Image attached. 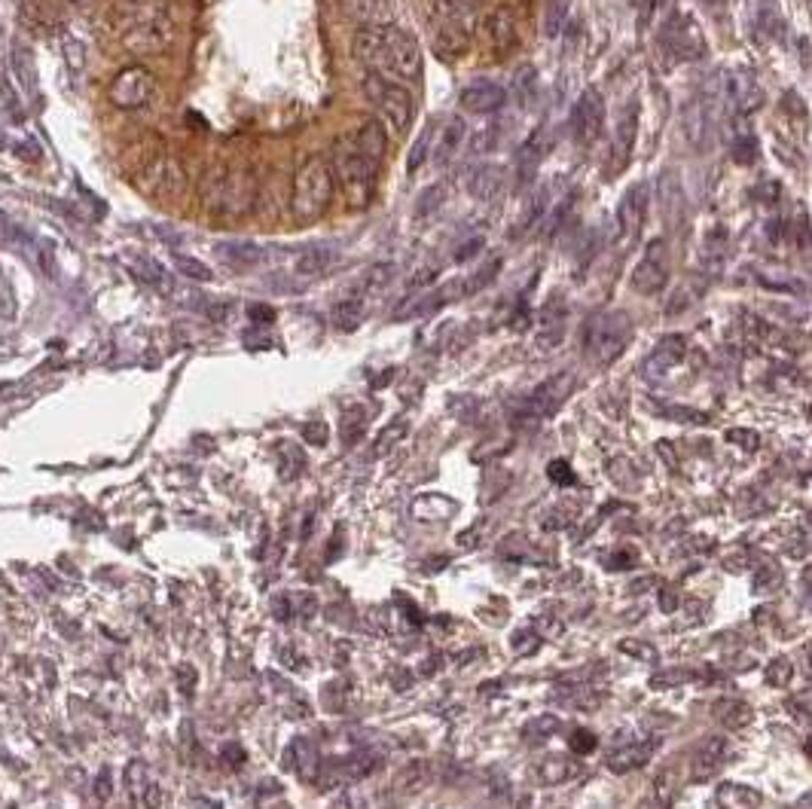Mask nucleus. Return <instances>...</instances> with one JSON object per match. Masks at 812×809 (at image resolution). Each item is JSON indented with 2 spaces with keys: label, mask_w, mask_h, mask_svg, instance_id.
<instances>
[{
  "label": "nucleus",
  "mask_w": 812,
  "mask_h": 809,
  "mask_svg": "<svg viewBox=\"0 0 812 809\" xmlns=\"http://www.w3.org/2000/svg\"><path fill=\"white\" fill-rule=\"evenodd\" d=\"M712 712H715V718H718L724 727H730V730H739V727H745V724L751 721V706L742 703V700H718V703L712 706Z\"/></svg>",
  "instance_id": "35"
},
{
  "label": "nucleus",
  "mask_w": 812,
  "mask_h": 809,
  "mask_svg": "<svg viewBox=\"0 0 812 809\" xmlns=\"http://www.w3.org/2000/svg\"><path fill=\"white\" fill-rule=\"evenodd\" d=\"M382 74L385 77H403V80H419L422 74V49L413 31L400 25H382Z\"/></svg>",
  "instance_id": "7"
},
{
  "label": "nucleus",
  "mask_w": 812,
  "mask_h": 809,
  "mask_svg": "<svg viewBox=\"0 0 812 809\" xmlns=\"http://www.w3.org/2000/svg\"><path fill=\"white\" fill-rule=\"evenodd\" d=\"M660 40L678 62H696V59H703V55H706L703 31H700V25H696V19L687 16V13H675L669 19V25L663 28Z\"/></svg>",
  "instance_id": "14"
},
{
  "label": "nucleus",
  "mask_w": 812,
  "mask_h": 809,
  "mask_svg": "<svg viewBox=\"0 0 812 809\" xmlns=\"http://www.w3.org/2000/svg\"><path fill=\"white\" fill-rule=\"evenodd\" d=\"M629 284H632V291L642 297H654L669 284V245H666V239L648 242L642 260H638L632 269Z\"/></svg>",
  "instance_id": "11"
},
{
  "label": "nucleus",
  "mask_w": 812,
  "mask_h": 809,
  "mask_svg": "<svg viewBox=\"0 0 812 809\" xmlns=\"http://www.w3.org/2000/svg\"><path fill=\"white\" fill-rule=\"evenodd\" d=\"M480 248H483V239H471V245H468V248H461V251L455 254V260H468V257H471L474 251H480Z\"/></svg>",
  "instance_id": "53"
},
{
  "label": "nucleus",
  "mask_w": 812,
  "mask_h": 809,
  "mask_svg": "<svg viewBox=\"0 0 812 809\" xmlns=\"http://www.w3.org/2000/svg\"><path fill=\"white\" fill-rule=\"evenodd\" d=\"M492 31H495V43H498V49H501V46H510V43H513V37H516L513 16H510L507 10H501V13L495 16V22H492Z\"/></svg>",
  "instance_id": "41"
},
{
  "label": "nucleus",
  "mask_w": 812,
  "mask_h": 809,
  "mask_svg": "<svg viewBox=\"0 0 812 809\" xmlns=\"http://www.w3.org/2000/svg\"><path fill=\"white\" fill-rule=\"evenodd\" d=\"M706 7H715V4H724V0H703Z\"/></svg>",
  "instance_id": "55"
},
{
  "label": "nucleus",
  "mask_w": 812,
  "mask_h": 809,
  "mask_svg": "<svg viewBox=\"0 0 812 809\" xmlns=\"http://www.w3.org/2000/svg\"><path fill=\"white\" fill-rule=\"evenodd\" d=\"M217 257L236 272H248L254 266H260L266 260V248L257 245V242H248V239H239V242H223L217 245Z\"/></svg>",
  "instance_id": "23"
},
{
  "label": "nucleus",
  "mask_w": 812,
  "mask_h": 809,
  "mask_svg": "<svg viewBox=\"0 0 812 809\" xmlns=\"http://www.w3.org/2000/svg\"><path fill=\"white\" fill-rule=\"evenodd\" d=\"M791 675H794V666H791V660H785V657H779V660H773V663L767 666V678H770V684H776V687H785V684L791 681Z\"/></svg>",
  "instance_id": "46"
},
{
  "label": "nucleus",
  "mask_w": 812,
  "mask_h": 809,
  "mask_svg": "<svg viewBox=\"0 0 812 809\" xmlns=\"http://www.w3.org/2000/svg\"><path fill=\"white\" fill-rule=\"evenodd\" d=\"M361 86H364L367 101L379 110L382 123L391 132L400 135V132L410 129V123L416 117V101H413L410 89H403L400 83H394L391 77L376 74V71H367L364 80H361Z\"/></svg>",
  "instance_id": "5"
},
{
  "label": "nucleus",
  "mask_w": 812,
  "mask_h": 809,
  "mask_svg": "<svg viewBox=\"0 0 812 809\" xmlns=\"http://www.w3.org/2000/svg\"><path fill=\"white\" fill-rule=\"evenodd\" d=\"M764 797H761V791H754V788H748V785H721L718 788V803H721V809H754L758 806Z\"/></svg>",
  "instance_id": "33"
},
{
  "label": "nucleus",
  "mask_w": 812,
  "mask_h": 809,
  "mask_svg": "<svg viewBox=\"0 0 812 809\" xmlns=\"http://www.w3.org/2000/svg\"><path fill=\"white\" fill-rule=\"evenodd\" d=\"M632 342V321L626 312H602L596 315L590 324H587V333H584V345H587V355L599 364V367H608L614 364Z\"/></svg>",
  "instance_id": "6"
},
{
  "label": "nucleus",
  "mask_w": 812,
  "mask_h": 809,
  "mask_svg": "<svg viewBox=\"0 0 812 809\" xmlns=\"http://www.w3.org/2000/svg\"><path fill=\"white\" fill-rule=\"evenodd\" d=\"M684 352H687V342H684L681 333L663 336V339L657 342V349L642 361V373L651 376V379H660V376H666L675 364H681Z\"/></svg>",
  "instance_id": "20"
},
{
  "label": "nucleus",
  "mask_w": 812,
  "mask_h": 809,
  "mask_svg": "<svg viewBox=\"0 0 812 809\" xmlns=\"http://www.w3.org/2000/svg\"><path fill=\"white\" fill-rule=\"evenodd\" d=\"M596 745H599V739H596V733L587 730V727H577V730L571 733V751H574V755H593Z\"/></svg>",
  "instance_id": "43"
},
{
  "label": "nucleus",
  "mask_w": 812,
  "mask_h": 809,
  "mask_svg": "<svg viewBox=\"0 0 812 809\" xmlns=\"http://www.w3.org/2000/svg\"><path fill=\"white\" fill-rule=\"evenodd\" d=\"M550 147H553V144H550L547 129H538V132L529 135L526 144H522V147L516 150V181H519V184H532V181H535L538 168H541L544 156L550 153Z\"/></svg>",
  "instance_id": "19"
},
{
  "label": "nucleus",
  "mask_w": 812,
  "mask_h": 809,
  "mask_svg": "<svg viewBox=\"0 0 812 809\" xmlns=\"http://www.w3.org/2000/svg\"><path fill=\"white\" fill-rule=\"evenodd\" d=\"M501 266H504V260H501V257H489L483 266H477V272H474L471 278H464V281L458 284L461 297H474V294H480L483 287H489V284L495 281V275L501 272Z\"/></svg>",
  "instance_id": "34"
},
{
  "label": "nucleus",
  "mask_w": 812,
  "mask_h": 809,
  "mask_svg": "<svg viewBox=\"0 0 812 809\" xmlns=\"http://www.w3.org/2000/svg\"><path fill=\"white\" fill-rule=\"evenodd\" d=\"M330 168H333V178L339 181L348 205L367 208L376 199L379 162H373L370 156H364L348 135H342L333 144V165Z\"/></svg>",
  "instance_id": "3"
},
{
  "label": "nucleus",
  "mask_w": 812,
  "mask_h": 809,
  "mask_svg": "<svg viewBox=\"0 0 812 809\" xmlns=\"http://www.w3.org/2000/svg\"><path fill=\"white\" fill-rule=\"evenodd\" d=\"M632 4H635V10L642 13V16H651V13H654V4H657V0H632Z\"/></svg>",
  "instance_id": "54"
},
{
  "label": "nucleus",
  "mask_w": 812,
  "mask_h": 809,
  "mask_svg": "<svg viewBox=\"0 0 812 809\" xmlns=\"http://www.w3.org/2000/svg\"><path fill=\"white\" fill-rule=\"evenodd\" d=\"M364 309H367V303L361 300V297H355V294H342L339 300H336V306H333V321L342 327V330H355L361 321H364Z\"/></svg>",
  "instance_id": "32"
},
{
  "label": "nucleus",
  "mask_w": 812,
  "mask_h": 809,
  "mask_svg": "<svg viewBox=\"0 0 812 809\" xmlns=\"http://www.w3.org/2000/svg\"><path fill=\"white\" fill-rule=\"evenodd\" d=\"M724 755H727V739L724 736H709L693 755V773H690L693 782H709L721 770Z\"/></svg>",
  "instance_id": "24"
},
{
  "label": "nucleus",
  "mask_w": 812,
  "mask_h": 809,
  "mask_svg": "<svg viewBox=\"0 0 812 809\" xmlns=\"http://www.w3.org/2000/svg\"><path fill=\"white\" fill-rule=\"evenodd\" d=\"M648 211H651V187L642 181V184H632L620 205H617V217H614V239L620 248H629L638 236H642V229L648 223Z\"/></svg>",
  "instance_id": "9"
},
{
  "label": "nucleus",
  "mask_w": 812,
  "mask_h": 809,
  "mask_svg": "<svg viewBox=\"0 0 812 809\" xmlns=\"http://www.w3.org/2000/svg\"><path fill=\"white\" fill-rule=\"evenodd\" d=\"M120 40L132 55H162L174 40L168 0H120Z\"/></svg>",
  "instance_id": "1"
},
{
  "label": "nucleus",
  "mask_w": 812,
  "mask_h": 809,
  "mask_svg": "<svg viewBox=\"0 0 812 809\" xmlns=\"http://www.w3.org/2000/svg\"><path fill=\"white\" fill-rule=\"evenodd\" d=\"M568 7H571V0H547V37H559L565 22H568Z\"/></svg>",
  "instance_id": "39"
},
{
  "label": "nucleus",
  "mask_w": 812,
  "mask_h": 809,
  "mask_svg": "<svg viewBox=\"0 0 812 809\" xmlns=\"http://www.w3.org/2000/svg\"><path fill=\"white\" fill-rule=\"evenodd\" d=\"M477 13H480L477 0H440V13H437L440 40L464 49L477 28Z\"/></svg>",
  "instance_id": "13"
},
{
  "label": "nucleus",
  "mask_w": 812,
  "mask_h": 809,
  "mask_svg": "<svg viewBox=\"0 0 812 809\" xmlns=\"http://www.w3.org/2000/svg\"><path fill=\"white\" fill-rule=\"evenodd\" d=\"M464 144V123L458 117L446 120L443 126H437V138H434V153H431V162L437 165H449L452 156L461 150Z\"/></svg>",
  "instance_id": "28"
},
{
  "label": "nucleus",
  "mask_w": 812,
  "mask_h": 809,
  "mask_svg": "<svg viewBox=\"0 0 812 809\" xmlns=\"http://www.w3.org/2000/svg\"><path fill=\"white\" fill-rule=\"evenodd\" d=\"M507 104V89L495 80H474L461 89V107L474 113V117H489Z\"/></svg>",
  "instance_id": "17"
},
{
  "label": "nucleus",
  "mask_w": 812,
  "mask_h": 809,
  "mask_svg": "<svg viewBox=\"0 0 812 809\" xmlns=\"http://www.w3.org/2000/svg\"><path fill=\"white\" fill-rule=\"evenodd\" d=\"M434 138H437V126L422 129V135L416 138V144H413V150H410V159H406V171H410V175H419V171L431 162Z\"/></svg>",
  "instance_id": "36"
},
{
  "label": "nucleus",
  "mask_w": 812,
  "mask_h": 809,
  "mask_svg": "<svg viewBox=\"0 0 812 809\" xmlns=\"http://www.w3.org/2000/svg\"><path fill=\"white\" fill-rule=\"evenodd\" d=\"M727 440H730V443H742L745 449H758V443H761L754 431H739V428L727 431Z\"/></svg>",
  "instance_id": "49"
},
{
  "label": "nucleus",
  "mask_w": 812,
  "mask_h": 809,
  "mask_svg": "<svg viewBox=\"0 0 812 809\" xmlns=\"http://www.w3.org/2000/svg\"><path fill=\"white\" fill-rule=\"evenodd\" d=\"M138 187L144 193H181L187 187V171L181 168L178 159L171 156H153L138 168Z\"/></svg>",
  "instance_id": "15"
},
{
  "label": "nucleus",
  "mask_w": 812,
  "mask_h": 809,
  "mask_svg": "<svg viewBox=\"0 0 812 809\" xmlns=\"http://www.w3.org/2000/svg\"><path fill=\"white\" fill-rule=\"evenodd\" d=\"M632 562H635V553L632 550H626V553L620 550V553L611 556V568H623V565H632Z\"/></svg>",
  "instance_id": "51"
},
{
  "label": "nucleus",
  "mask_w": 812,
  "mask_h": 809,
  "mask_svg": "<svg viewBox=\"0 0 812 809\" xmlns=\"http://www.w3.org/2000/svg\"><path fill=\"white\" fill-rule=\"evenodd\" d=\"M654 751H657V742H629L608 758V770L611 773H632L638 767H645Z\"/></svg>",
  "instance_id": "27"
},
{
  "label": "nucleus",
  "mask_w": 812,
  "mask_h": 809,
  "mask_svg": "<svg viewBox=\"0 0 812 809\" xmlns=\"http://www.w3.org/2000/svg\"><path fill=\"white\" fill-rule=\"evenodd\" d=\"M605 95L596 86H587L571 107V135L580 147H593L605 132Z\"/></svg>",
  "instance_id": "10"
},
{
  "label": "nucleus",
  "mask_w": 812,
  "mask_h": 809,
  "mask_svg": "<svg viewBox=\"0 0 812 809\" xmlns=\"http://www.w3.org/2000/svg\"><path fill=\"white\" fill-rule=\"evenodd\" d=\"M333 202V168L324 156H306L290 187V211L300 223L324 217Z\"/></svg>",
  "instance_id": "4"
},
{
  "label": "nucleus",
  "mask_w": 812,
  "mask_h": 809,
  "mask_svg": "<svg viewBox=\"0 0 812 809\" xmlns=\"http://www.w3.org/2000/svg\"><path fill=\"white\" fill-rule=\"evenodd\" d=\"M635 135H638V101H629V107L620 113V123L614 132V168H626L632 159V147H635Z\"/></svg>",
  "instance_id": "22"
},
{
  "label": "nucleus",
  "mask_w": 812,
  "mask_h": 809,
  "mask_svg": "<svg viewBox=\"0 0 812 809\" xmlns=\"http://www.w3.org/2000/svg\"><path fill=\"white\" fill-rule=\"evenodd\" d=\"M571 391H574V373H568V370L553 373L526 400H522V407L516 413V422L519 425H538V422L556 416L562 403L571 397Z\"/></svg>",
  "instance_id": "8"
},
{
  "label": "nucleus",
  "mask_w": 812,
  "mask_h": 809,
  "mask_svg": "<svg viewBox=\"0 0 812 809\" xmlns=\"http://www.w3.org/2000/svg\"><path fill=\"white\" fill-rule=\"evenodd\" d=\"M367 431V410L364 407H348L339 422V437L345 446H355Z\"/></svg>",
  "instance_id": "37"
},
{
  "label": "nucleus",
  "mask_w": 812,
  "mask_h": 809,
  "mask_svg": "<svg viewBox=\"0 0 812 809\" xmlns=\"http://www.w3.org/2000/svg\"><path fill=\"white\" fill-rule=\"evenodd\" d=\"M339 254L333 245H324V242H315V245H306L294 254V260H290V275H294L297 284H309V281H318L324 278L333 266H336Z\"/></svg>",
  "instance_id": "16"
},
{
  "label": "nucleus",
  "mask_w": 812,
  "mask_h": 809,
  "mask_svg": "<svg viewBox=\"0 0 812 809\" xmlns=\"http://www.w3.org/2000/svg\"><path fill=\"white\" fill-rule=\"evenodd\" d=\"M547 211H550V187H538V190L529 196V205L522 208V217H519V226H516V236L532 233V229L547 217Z\"/></svg>",
  "instance_id": "31"
},
{
  "label": "nucleus",
  "mask_w": 812,
  "mask_h": 809,
  "mask_svg": "<svg viewBox=\"0 0 812 809\" xmlns=\"http://www.w3.org/2000/svg\"><path fill=\"white\" fill-rule=\"evenodd\" d=\"M620 651L623 654H632V657H642V660H657V651L651 645H638V639H623L620 642Z\"/></svg>",
  "instance_id": "48"
},
{
  "label": "nucleus",
  "mask_w": 812,
  "mask_h": 809,
  "mask_svg": "<svg viewBox=\"0 0 812 809\" xmlns=\"http://www.w3.org/2000/svg\"><path fill=\"white\" fill-rule=\"evenodd\" d=\"M348 138L355 141V147L364 156H370L373 162L382 165V159H385V129H382L379 120H361L352 132H348Z\"/></svg>",
  "instance_id": "26"
},
{
  "label": "nucleus",
  "mask_w": 812,
  "mask_h": 809,
  "mask_svg": "<svg viewBox=\"0 0 812 809\" xmlns=\"http://www.w3.org/2000/svg\"><path fill=\"white\" fill-rule=\"evenodd\" d=\"M342 13L358 22L361 28H382L394 25V10L388 0H339Z\"/></svg>",
  "instance_id": "21"
},
{
  "label": "nucleus",
  "mask_w": 812,
  "mask_h": 809,
  "mask_svg": "<svg viewBox=\"0 0 812 809\" xmlns=\"http://www.w3.org/2000/svg\"><path fill=\"white\" fill-rule=\"evenodd\" d=\"M403 434H406V422H400V419H397V422H391V425H388V428L379 434V440H376V449H373V452H376V455L388 452V449H391V446H394V443H397Z\"/></svg>",
  "instance_id": "45"
},
{
  "label": "nucleus",
  "mask_w": 812,
  "mask_h": 809,
  "mask_svg": "<svg viewBox=\"0 0 812 809\" xmlns=\"http://www.w3.org/2000/svg\"><path fill=\"white\" fill-rule=\"evenodd\" d=\"M556 730H559V718L544 715V718L529 721V724H526V730H522V736H529L532 742H541V739H547V736H550V733H556Z\"/></svg>",
  "instance_id": "42"
},
{
  "label": "nucleus",
  "mask_w": 812,
  "mask_h": 809,
  "mask_svg": "<svg viewBox=\"0 0 812 809\" xmlns=\"http://www.w3.org/2000/svg\"><path fill=\"white\" fill-rule=\"evenodd\" d=\"M324 437H327V428H324L321 422H312V425H306V440H309V443L321 446V443H324Z\"/></svg>",
  "instance_id": "50"
},
{
  "label": "nucleus",
  "mask_w": 812,
  "mask_h": 809,
  "mask_svg": "<svg viewBox=\"0 0 812 809\" xmlns=\"http://www.w3.org/2000/svg\"><path fill=\"white\" fill-rule=\"evenodd\" d=\"M464 184H468V193L477 202H492L504 190V175H501L498 165H477V168L468 171Z\"/></svg>",
  "instance_id": "25"
},
{
  "label": "nucleus",
  "mask_w": 812,
  "mask_h": 809,
  "mask_svg": "<svg viewBox=\"0 0 812 809\" xmlns=\"http://www.w3.org/2000/svg\"><path fill=\"white\" fill-rule=\"evenodd\" d=\"M690 678H693V672H684V669H675V672H660V675H654V678H651V687H654V690H663V687H675V684L690 681Z\"/></svg>",
  "instance_id": "47"
},
{
  "label": "nucleus",
  "mask_w": 812,
  "mask_h": 809,
  "mask_svg": "<svg viewBox=\"0 0 812 809\" xmlns=\"http://www.w3.org/2000/svg\"><path fill=\"white\" fill-rule=\"evenodd\" d=\"M202 205L217 217H245L257 205V178L251 168L214 165L202 178Z\"/></svg>",
  "instance_id": "2"
},
{
  "label": "nucleus",
  "mask_w": 812,
  "mask_h": 809,
  "mask_svg": "<svg viewBox=\"0 0 812 809\" xmlns=\"http://www.w3.org/2000/svg\"><path fill=\"white\" fill-rule=\"evenodd\" d=\"M547 477H550L556 486H574V483H577V477H574V471H571V465H568L565 458L550 461V465H547Z\"/></svg>",
  "instance_id": "44"
},
{
  "label": "nucleus",
  "mask_w": 812,
  "mask_h": 809,
  "mask_svg": "<svg viewBox=\"0 0 812 809\" xmlns=\"http://www.w3.org/2000/svg\"><path fill=\"white\" fill-rule=\"evenodd\" d=\"M248 312H251L254 321H272V318H275V312H272L269 306H251Z\"/></svg>",
  "instance_id": "52"
},
{
  "label": "nucleus",
  "mask_w": 812,
  "mask_h": 809,
  "mask_svg": "<svg viewBox=\"0 0 812 809\" xmlns=\"http://www.w3.org/2000/svg\"><path fill=\"white\" fill-rule=\"evenodd\" d=\"M174 266H178L181 275H187L193 281H214V272L202 260L190 257V254H174Z\"/></svg>",
  "instance_id": "40"
},
{
  "label": "nucleus",
  "mask_w": 812,
  "mask_h": 809,
  "mask_svg": "<svg viewBox=\"0 0 812 809\" xmlns=\"http://www.w3.org/2000/svg\"><path fill=\"white\" fill-rule=\"evenodd\" d=\"M724 104L730 107V113H751L754 107L761 104V86L754 83V77L748 71H736L724 77Z\"/></svg>",
  "instance_id": "18"
},
{
  "label": "nucleus",
  "mask_w": 812,
  "mask_h": 809,
  "mask_svg": "<svg viewBox=\"0 0 812 809\" xmlns=\"http://www.w3.org/2000/svg\"><path fill=\"white\" fill-rule=\"evenodd\" d=\"M580 773V767L577 764H568L565 758H547V761H541V779L544 782H550V785H562V782H568V779H574Z\"/></svg>",
  "instance_id": "38"
},
{
  "label": "nucleus",
  "mask_w": 812,
  "mask_h": 809,
  "mask_svg": "<svg viewBox=\"0 0 812 809\" xmlns=\"http://www.w3.org/2000/svg\"><path fill=\"white\" fill-rule=\"evenodd\" d=\"M129 269H132V275H135L141 284L153 287V291H159V294H171V278H168L165 266H159L156 260H150V257H135Z\"/></svg>",
  "instance_id": "30"
},
{
  "label": "nucleus",
  "mask_w": 812,
  "mask_h": 809,
  "mask_svg": "<svg viewBox=\"0 0 812 809\" xmlns=\"http://www.w3.org/2000/svg\"><path fill=\"white\" fill-rule=\"evenodd\" d=\"M391 278H394V263H373L352 287H348V294H355V297H361L367 303L376 291H382Z\"/></svg>",
  "instance_id": "29"
},
{
  "label": "nucleus",
  "mask_w": 812,
  "mask_h": 809,
  "mask_svg": "<svg viewBox=\"0 0 812 809\" xmlns=\"http://www.w3.org/2000/svg\"><path fill=\"white\" fill-rule=\"evenodd\" d=\"M156 92V80L147 68L135 65V68H123L107 86V98L110 104H116L120 110H141L144 104H150Z\"/></svg>",
  "instance_id": "12"
}]
</instances>
